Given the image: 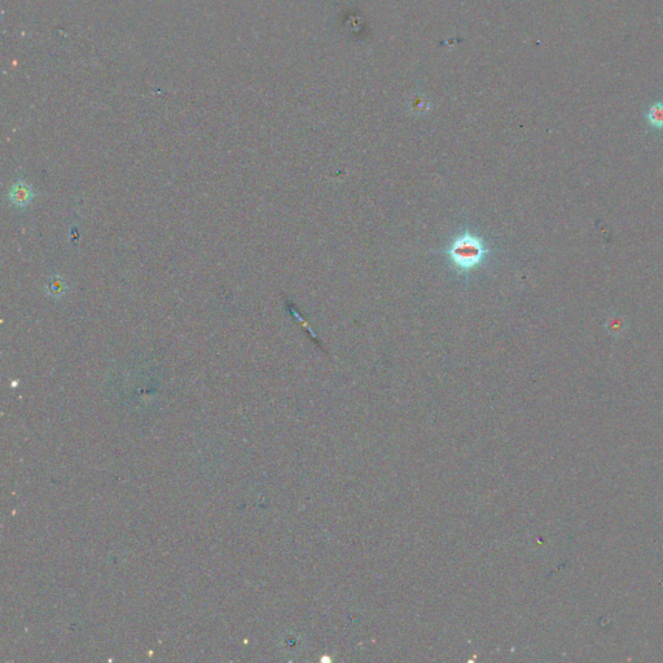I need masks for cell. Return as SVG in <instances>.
Listing matches in <instances>:
<instances>
[{
    "instance_id": "2",
    "label": "cell",
    "mask_w": 663,
    "mask_h": 663,
    "mask_svg": "<svg viewBox=\"0 0 663 663\" xmlns=\"http://www.w3.org/2000/svg\"><path fill=\"white\" fill-rule=\"evenodd\" d=\"M35 196H37V192L34 191V188L21 179L16 180L10 186L8 195H7L10 204L19 209H25L26 206H29Z\"/></svg>"
},
{
    "instance_id": "3",
    "label": "cell",
    "mask_w": 663,
    "mask_h": 663,
    "mask_svg": "<svg viewBox=\"0 0 663 663\" xmlns=\"http://www.w3.org/2000/svg\"><path fill=\"white\" fill-rule=\"evenodd\" d=\"M44 290H46L48 297L53 298V299H61V298L67 296V293L69 290V285H68L65 277L56 274V275H52L47 280V283L44 285Z\"/></svg>"
},
{
    "instance_id": "4",
    "label": "cell",
    "mask_w": 663,
    "mask_h": 663,
    "mask_svg": "<svg viewBox=\"0 0 663 663\" xmlns=\"http://www.w3.org/2000/svg\"><path fill=\"white\" fill-rule=\"evenodd\" d=\"M648 123L654 129H663V103H655L646 112Z\"/></svg>"
},
{
    "instance_id": "1",
    "label": "cell",
    "mask_w": 663,
    "mask_h": 663,
    "mask_svg": "<svg viewBox=\"0 0 663 663\" xmlns=\"http://www.w3.org/2000/svg\"><path fill=\"white\" fill-rule=\"evenodd\" d=\"M485 254V248L478 238L470 235H464L459 238L452 247L448 249V256L452 259L456 266L463 268H470L475 266Z\"/></svg>"
}]
</instances>
